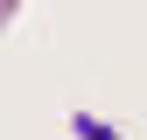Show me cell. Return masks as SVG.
I'll use <instances>...</instances> for the list:
<instances>
[]
</instances>
